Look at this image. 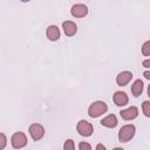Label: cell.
Segmentation results:
<instances>
[{"instance_id":"obj_1","label":"cell","mask_w":150,"mask_h":150,"mask_svg":"<svg viewBox=\"0 0 150 150\" xmlns=\"http://www.w3.org/2000/svg\"><path fill=\"white\" fill-rule=\"evenodd\" d=\"M107 110H108V105H107L105 102H103V101H96V102H94V103L90 104V107L88 109V114H89L90 117L95 118V117H98L102 114H104Z\"/></svg>"},{"instance_id":"obj_2","label":"cell","mask_w":150,"mask_h":150,"mask_svg":"<svg viewBox=\"0 0 150 150\" xmlns=\"http://www.w3.org/2000/svg\"><path fill=\"white\" fill-rule=\"evenodd\" d=\"M135 131H136V129H135L134 124H125V125H123L120 129V131H118V141L123 142V143L129 142L134 137Z\"/></svg>"},{"instance_id":"obj_3","label":"cell","mask_w":150,"mask_h":150,"mask_svg":"<svg viewBox=\"0 0 150 150\" xmlns=\"http://www.w3.org/2000/svg\"><path fill=\"white\" fill-rule=\"evenodd\" d=\"M76 130H77V132H79L81 136L88 137V136H90V135L93 134L94 128H93V125H91L88 121L81 120V121L77 123V125H76Z\"/></svg>"},{"instance_id":"obj_4","label":"cell","mask_w":150,"mask_h":150,"mask_svg":"<svg viewBox=\"0 0 150 150\" xmlns=\"http://www.w3.org/2000/svg\"><path fill=\"white\" fill-rule=\"evenodd\" d=\"M11 143H12V146L14 149H21L23 146H26L27 144V137L23 132H15L13 134L12 136V139H11Z\"/></svg>"},{"instance_id":"obj_5","label":"cell","mask_w":150,"mask_h":150,"mask_svg":"<svg viewBox=\"0 0 150 150\" xmlns=\"http://www.w3.org/2000/svg\"><path fill=\"white\" fill-rule=\"evenodd\" d=\"M29 135L33 138V141H39L45 135V128L39 123H33L29 127Z\"/></svg>"},{"instance_id":"obj_6","label":"cell","mask_w":150,"mask_h":150,"mask_svg":"<svg viewBox=\"0 0 150 150\" xmlns=\"http://www.w3.org/2000/svg\"><path fill=\"white\" fill-rule=\"evenodd\" d=\"M70 13L75 18H83L88 14V8L86 5H82V4H76L71 7L70 9Z\"/></svg>"},{"instance_id":"obj_7","label":"cell","mask_w":150,"mask_h":150,"mask_svg":"<svg viewBox=\"0 0 150 150\" xmlns=\"http://www.w3.org/2000/svg\"><path fill=\"white\" fill-rule=\"evenodd\" d=\"M120 115L123 120L125 121H130V120H134L137 117L138 115V109L136 107H129L128 109H124L122 111H120Z\"/></svg>"},{"instance_id":"obj_8","label":"cell","mask_w":150,"mask_h":150,"mask_svg":"<svg viewBox=\"0 0 150 150\" xmlns=\"http://www.w3.org/2000/svg\"><path fill=\"white\" fill-rule=\"evenodd\" d=\"M132 79V73L131 71H128V70H125V71H121L117 76H116V83L118 84V86H127L129 82H130V80Z\"/></svg>"},{"instance_id":"obj_9","label":"cell","mask_w":150,"mask_h":150,"mask_svg":"<svg viewBox=\"0 0 150 150\" xmlns=\"http://www.w3.org/2000/svg\"><path fill=\"white\" fill-rule=\"evenodd\" d=\"M114 102H115L116 105L122 107V105L128 104L129 97H128V95H127L124 91H116V93L114 94Z\"/></svg>"},{"instance_id":"obj_10","label":"cell","mask_w":150,"mask_h":150,"mask_svg":"<svg viewBox=\"0 0 150 150\" xmlns=\"http://www.w3.org/2000/svg\"><path fill=\"white\" fill-rule=\"evenodd\" d=\"M62 28H63V32L67 36H73L77 32V26L73 21H64L62 23Z\"/></svg>"},{"instance_id":"obj_11","label":"cell","mask_w":150,"mask_h":150,"mask_svg":"<svg viewBox=\"0 0 150 150\" xmlns=\"http://www.w3.org/2000/svg\"><path fill=\"white\" fill-rule=\"evenodd\" d=\"M46 35H47V38H48L50 41H56V40H59V39H60V30H59L57 26H55V25L49 26V27L47 28V30H46Z\"/></svg>"},{"instance_id":"obj_12","label":"cell","mask_w":150,"mask_h":150,"mask_svg":"<svg viewBox=\"0 0 150 150\" xmlns=\"http://www.w3.org/2000/svg\"><path fill=\"white\" fill-rule=\"evenodd\" d=\"M101 124L103 127H107V128H115L117 125V118H116V116L114 114L108 115L101 121Z\"/></svg>"},{"instance_id":"obj_13","label":"cell","mask_w":150,"mask_h":150,"mask_svg":"<svg viewBox=\"0 0 150 150\" xmlns=\"http://www.w3.org/2000/svg\"><path fill=\"white\" fill-rule=\"evenodd\" d=\"M143 87H144L143 82H142L141 80H136V81L134 82V84L131 86V93H132V95H134L135 97L139 96V95L142 94V91H143Z\"/></svg>"},{"instance_id":"obj_14","label":"cell","mask_w":150,"mask_h":150,"mask_svg":"<svg viewBox=\"0 0 150 150\" xmlns=\"http://www.w3.org/2000/svg\"><path fill=\"white\" fill-rule=\"evenodd\" d=\"M142 54L144 56H149L150 55V41H145L143 47H142Z\"/></svg>"},{"instance_id":"obj_15","label":"cell","mask_w":150,"mask_h":150,"mask_svg":"<svg viewBox=\"0 0 150 150\" xmlns=\"http://www.w3.org/2000/svg\"><path fill=\"white\" fill-rule=\"evenodd\" d=\"M142 108H143V112L146 117H150V102L149 101H144L143 104H142Z\"/></svg>"},{"instance_id":"obj_16","label":"cell","mask_w":150,"mask_h":150,"mask_svg":"<svg viewBox=\"0 0 150 150\" xmlns=\"http://www.w3.org/2000/svg\"><path fill=\"white\" fill-rule=\"evenodd\" d=\"M63 149L64 150H74L75 149V144L73 139H67L66 143L63 144Z\"/></svg>"},{"instance_id":"obj_17","label":"cell","mask_w":150,"mask_h":150,"mask_svg":"<svg viewBox=\"0 0 150 150\" xmlns=\"http://www.w3.org/2000/svg\"><path fill=\"white\" fill-rule=\"evenodd\" d=\"M6 144H7L6 135H5V134H2V132H0V150H1V149H4V148L6 146Z\"/></svg>"},{"instance_id":"obj_18","label":"cell","mask_w":150,"mask_h":150,"mask_svg":"<svg viewBox=\"0 0 150 150\" xmlns=\"http://www.w3.org/2000/svg\"><path fill=\"white\" fill-rule=\"evenodd\" d=\"M79 149H80V150H84V149L90 150V149H91V145H90L89 143H87V142H81V143L79 144Z\"/></svg>"},{"instance_id":"obj_19","label":"cell","mask_w":150,"mask_h":150,"mask_svg":"<svg viewBox=\"0 0 150 150\" xmlns=\"http://www.w3.org/2000/svg\"><path fill=\"white\" fill-rule=\"evenodd\" d=\"M142 64H143L145 68H149V67H150V59H146V60H144Z\"/></svg>"},{"instance_id":"obj_20","label":"cell","mask_w":150,"mask_h":150,"mask_svg":"<svg viewBox=\"0 0 150 150\" xmlns=\"http://www.w3.org/2000/svg\"><path fill=\"white\" fill-rule=\"evenodd\" d=\"M144 77H145L146 80H150V71H149V70L144 71Z\"/></svg>"},{"instance_id":"obj_21","label":"cell","mask_w":150,"mask_h":150,"mask_svg":"<svg viewBox=\"0 0 150 150\" xmlns=\"http://www.w3.org/2000/svg\"><path fill=\"white\" fill-rule=\"evenodd\" d=\"M96 149H103V150H104L105 146H104L103 144H97V145H96Z\"/></svg>"},{"instance_id":"obj_22","label":"cell","mask_w":150,"mask_h":150,"mask_svg":"<svg viewBox=\"0 0 150 150\" xmlns=\"http://www.w3.org/2000/svg\"><path fill=\"white\" fill-rule=\"evenodd\" d=\"M22 2H28V1H30V0H21Z\"/></svg>"}]
</instances>
